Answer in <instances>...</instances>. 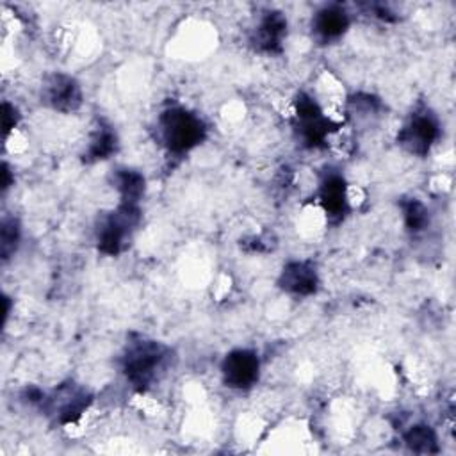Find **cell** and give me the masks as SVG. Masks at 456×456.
<instances>
[{
  "mask_svg": "<svg viewBox=\"0 0 456 456\" xmlns=\"http://www.w3.org/2000/svg\"><path fill=\"white\" fill-rule=\"evenodd\" d=\"M289 21L281 11L269 9L258 18L255 28L251 30V46L265 55H278L283 52V43L287 37Z\"/></svg>",
  "mask_w": 456,
  "mask_h": 456,
  "instance_id": "obj_10",
  "label": "cell"
},
{
  "mask_svg": "<svg viewBox=\"0 0 456 456\" xmlns=\"http://www.w3.org/2000/svg\"><path fill=\"white\" fill-rule=\"evenodd\" d=\"M404 445L417 454H435L438 452V436L435 429L428 424H413L403 433Z\"/></svg>",
  "mask_w": 456,
  "mask_h": 456,
  "instance_id": "obj_15",
  "label": "cell"
},
{
  "mask_svg": "<svg viewBox=\"0 0 456 456\" xmlns=\"http://www.w3.org/2000/svg\"><path fill=\"white\" fill-rule=\"evenodd\" d=\"M169 360L171 349L166 344L137 337L126 342L119 358V367L132 388L146 392L162 378Z\"/></svg>",
  "mask_w": 456,
  "mask_h": 456,
  "instance_id": "obj_1",
  "label": "cell"
},
{
  "mask_svg": "<svg viewBox=\"0 0 456 456\" xmlns=\"http://www.w3.org/2000/svg\"><path fill=\"white\" fill-rule=\"evenodd\" d=\"M21 240V226L16 217H4L0 228V255L7 262L18 249Z\"/></svg>",
  "mask_w": 456,
  "mask_h": 456,
  "instance_id": "obj_17",
  "label": "cell"
},
{
  "mask_svg": "<svg viewBox=\"0 0 456 456\" xmlns=\"http://www.w3.org/2000/svg\"><path fill=\"white\" fill-rule=\"evenodd\" d=\"M221 376L228 388L249 390L260 378L258 354L248 347L232 349L221 362Z\"/></svg>",
  "mask_w": 456,
  "mask_h": 456,
  "instance_id": "obj_9",
  "label": "cell"
},
{
  "mask_svg": "<svg viewBox=\"0 0 456 456\" xmlns=\"http://www.w3.org/2000/svg\"><path fill=\"white\" fill-rule=\"evenodd\" d=\"M399 210L403 216V223L410 233H420L429 226V210L417 198H401Z\"/></svg>",
  "mask_w": 456,
  "mask_h": 456,
  "instance_id": "obj_16",
  "label": "cell"
},
{
  "mask_svg": "<svg viewBox=\"0 0 456 456\" xmlns=\"http://www.w3.org/2000/svg\"><path fill=\"white\" fill-rule=\"evenodd\" d=\"M119 148V139L112 125L105 121H98L89 134L86 150H84V160L93 164V162H102L110 159Z\"/></svg>",
  "mask_w": 456,
  "mask_h": 456,
  "instance_id": "obj_13",
  "label": "cell"
},
{
  "mask_svg": "<svg viewBox=\"0 0 456 456\" xmlns=\"http://www.w3.org/2000/svg\"><path fill=\"white\" fill-rule=\"evenodd\" d=\"M278 287L296 297H308L319 290V271L312 260H289L276 280Z\"/></svg>",
  "mask_w": 456,
  "mask_h": 456,
  "instance_id": "obj_11",
  "label": "cell"
},
{
  "mask_svg": "<svg viewBox=\"0 0 456 456\" xmlns=\"http://www.w3.org/2000/svg\"><path fill=\"white\" fill-rule=\"evenodd\" d=\"M110 183L118 192L119 203L139 205L146 191L144 175L132 167H116L110 175Z\"/></svg>",
  "mask_w": 456,
  "mask_h": 456,
  "instance_id": "obj_14",
  "label": "cell"
},
{
  "mask_svg": "<svg viewBox=\"0 0 456 456\" xmlns=\"http://www.w3.org/2000/svg\"><path fill=\"white\" fill-rule=\"evenodd\" d=\"M315 200L321 207L326 221L331 224H338L351 210V198H349V183L346 182L344 175L337 169H326L317 183Z\"/></svg>",
  "mask_w": 456,
  "mask_h": 456,
  "instance_id": "obj_7",
  "label": "cell"
},
{
  "mask_svg": "<svg viewBox=\"0 0 456 456\" xmlns=\"http://www.w3.org/2000/svg\"><path fill=\"white\" fill-rule=\"evenodd\" d=\"M21 119V114L18 110V107L7 100L2 102V134L4 139H7V135L18 126Z\"/></svg>",
  "mask_w": 456,
  "mask_h": 456,
  "instance_id": "obj_18",
  "label": "cell"
},
{
  "mask_svg": "<svg viewBox=\"0 0 456 456\" xmlns=\"http://www.w3.org/2000/svg\"><path fill=\"white\" fill-rule=\"evenodd\" d=\"M442 125L438 116L426 105L413 109L397 132V144L410 155L426 157L438 142Z\"/></svg>",
  "mask_w": 456,
  "mask_h": 456,
  "instance_id": "obj_5",
  "label": "cell"
},
{
  "mask_svg": "<svg viewBox=\"0 0 456 456\" xmlns=\"http://www.w3.org/2000/svg\"><path fill=\"white\" fill-rule=\"evenodd\" d=\"M12 176H11V169H9V166H7V162H4L2 164V191L5 192L11 185H12Z\"/></svg>",
  "mask_w": 456,
  "mask_h": 456,
  "instance_id": "obj_19",
  "label": "cell"
},
{
  "mask_svg": "<svg viewBox=\"0 0 456 456\" xmlns=\"http://www.w3.org/2000/svg\"><path fill=\"white\" fill-rule=\"evenodd\" d=\"M41 102L55 112L71 114L80 109L84 93L75 77L66 73H52L43 80Z\"/></svg>",
  "mask_w": 456,
  "mask_h": 456,
  "instance_id": "obj_8",
  "label": "cell"
},
{
  "mask_svg": "<svg viewBox=\"0 0 456 456\" xmlns=\"http://www.w3.org/2000/svg\"><path fill=\"white\" fill-rule=\"evenodd\" d=\"M91 403L93 394L87 388L75 383H66L55 388L53 394L45 395L41 404L59 426H69L82 419Z\"/></svg>",
  "mask_w": 456,
  "mask_h": 456,
  "instance_id": "obj_6",
  "label": "cell"
},
{
  "mask_svg": "<svg viewBox=\"0 0 456 456\" xmlns=\"http://www.w3.org/2000/svg\"><path fill=\"white\" fill-rule=\"evenodd\" d=\"M141 219L142 214L139 205L118 203V207L102 216L96 224L94 233L98 251L107 256L119 255L130 244Z\"/></svg>",
  "mask_w": 456,
  "mask_h": 456,
  "instance_id": "obj_4",
  "label": "cell"
},
{
  "mask_svg": "<svg viewBox=\"0 0 456 456\" xmlns=\"http://www.w3.org/2000/svg\"><path fill=\"white\" fill-rule=\"evenodd\" d=\"M157 134L169 153L185 155L205 141L207 125L194 110L183 105H169L157 118Z\"/></svg>",
  "mask_w": 456,
  "mask_h": 456,
  "instance_id": "obj_2",
  "label": "cell"
},
{
  "mask_svg": "<svg viewBox=\"0 0 456 456\" xmlns=\"http://www.w3.org/2000/svg\"><path fill=\"white\" fill-rule=\"evenodd\" d=\"M349 25L351 14L342 4H326L312 16V34L321 45H330L344 37Z\"/></svg>",
  "mask_w": 456,
  "mask_h": 456,
  "instance_id": "obj_12",
  "label": "cell"
},
{
  "mask_svg": "<svg viewBox=\"0 0 456 456\" xmlns=\"http://www.w3.org/2000/svg\"><path fill=\"white\" fill-rule=\"evenodd\" d=\"M340 121L326 114L322 105L306 91H299L292 100V130L297 142L306 150H322L330 137L338 132Z\"/></svg>",
  "mask_w": 456,
  "mask_h": 456,
  "instance_id": "obj_3",
  "label": "cell"
}]
</instances>
